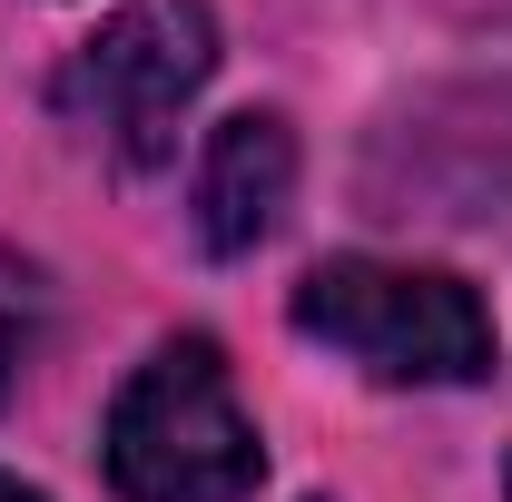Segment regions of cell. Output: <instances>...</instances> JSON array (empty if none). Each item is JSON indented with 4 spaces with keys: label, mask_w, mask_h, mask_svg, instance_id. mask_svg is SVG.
I'll return each instance as SVG.
<instances>
[{
    "label": "cell",
    "mask_w": 512,
    "mask_h": 502,
    "mask_svg": "<svg viewBox=\"0 0 512 502\" xmlns=\"http://www.w3.org/2000/svg\"><path fill=\"white\" fill-rule=\"evenodd\" d=\"M99 443H109L119 502H256V483H266V443H256L237 375L207 335L158 345L109 404Z\"/></svg>",
    "instance_id": "obj_1"
},
{
    "label": "cell",
    "mask_w": 512,
    "mask_h": 502,
    "mask_svg": "<svg viewBox=\"0 0 512 502\" xmlns=\"http://www.w3.org/2000/svg\"><path fill=\"white\" fill-rule=\"evenodd\" d=\"M296 325L375 384H483L493 375V315L444 266L325 256L296 286Z\"/></svg>",
    "instance_id": "obj_2"
},
{
    "label": "cell",
    "mask_w": 512,
    "mask_h": 502,
    "mask_svg": "<svg viewBox=\"0 0 512 502\" xmlns=\"http://www.w3.org/2000/svg\"><path fill=\"white\" fill-rule=\"evenodd\" d=\"M217 69V20L207 0H128L119 20H99V40H79L60 69V119L119 158V168H158L178 148V119L197 109Z\"/></svg>",
    "instance_id": "obj_3"
},
{
    "label": "cell",
    "mask_w": 512,
    "mask_h": 502,
    "mask_svg": "<svg viewBox=\"0 0 512 502\" xmlns=\"http://www.w3.org/2000/svg\"><path fill=\"white\" fill-rule=\"evenodd\" d=\"M296 197V128L276 109H237L197 158V247L207 256H247L276 237Z\"/></svg>",
    "instance_id": "obj_4"
},
{
    "label": "cell",
    "mask_w": 512,
    "mask_h": 502,
    "mask_svg": "<svg viewBox=\"0 0 512 502\" xmlns=\"http://www.w3.org/2000/svg\"><path fill=\"white\" fill-rule=\"evenodd\" d=\"M30 325H40V276L0 256V404L20 384V355H30Z\"/></svg>",
    "instance_id": "obj_5"
},
{
    "label": "cell",
    "mask_w": 512,
    "mask_h": 502,
    "mask_svg": "<svg viewBox=\"0 0 512 502\" xmlns=\"http://www.w3.org/2000/svg\"><path fill=\"white\" fill-rule=\"evenodd\" d=\"M0 502H40V493H30V483H10V473H0Z\"/></svg>",
    "instance_id": "obj_6"
}]
</instances>
